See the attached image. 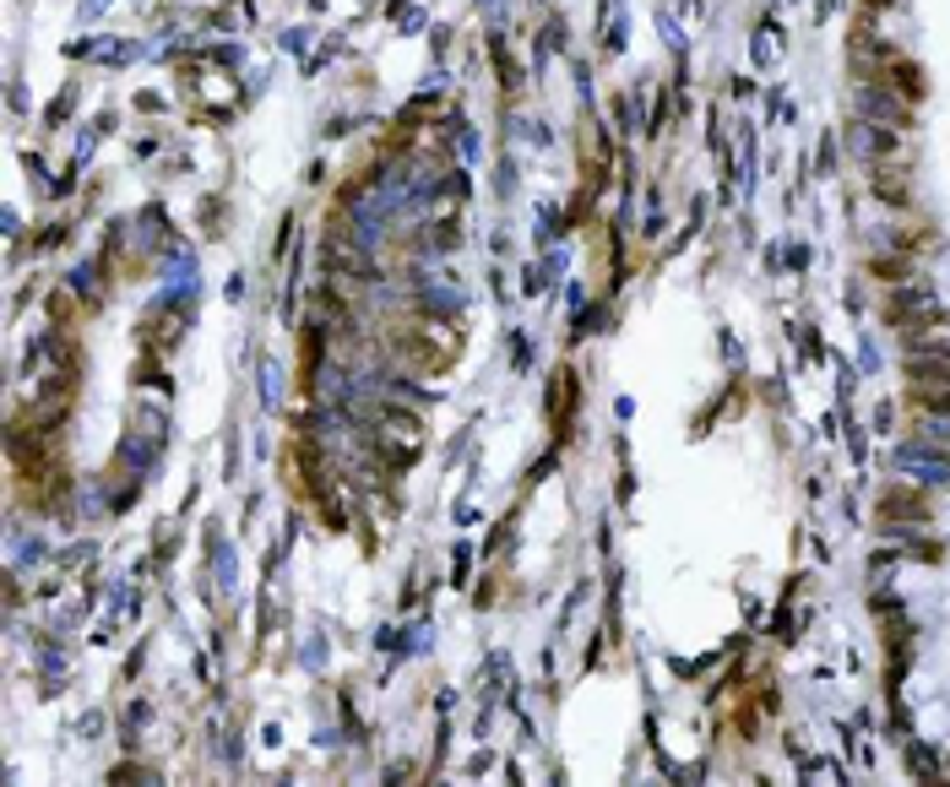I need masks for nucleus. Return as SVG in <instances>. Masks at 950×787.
<instances>
[{
    "label": "nucleus",
    "mask_w": 950,
    "mask_h": 787,
    "mask_svg": "<svg viewBox=\"0 0 950 787\" xmlns=\"http://www.w3.org/2000/svg\"><path fill=\"white\" fill-rule=\"evenodd\" d=\"M853 115L869 120V126H886V131H896V137L913 131V104L896 98L886 82H858V87H853Z\"/></svg>",
    "instance_id": "obj_1"
},
{
    "label": "nucleus",
    "mask_w": 950,
    "mask_h": 787,
    "mask_svg": "<svg viewBox=\"0 0 950 787\" xmlns=\"http://www.w3.org/2000/svg\"><path fill=\"white\" fill-rule=\"evenodd\" d=\"M891 60H896V49L869 27V16L853 22V38H847V66H853V77H858V82H880Z\"/></svg>",
    "instance_id": "obj_2"
},
{
    "label": "nucleus",
    "mask_w": 950,
    "mask_h": 787,
    "mask_svg": "<svg viewBox=\"0 0 950 787\" xmlns=\"http://www.w3.org/2000/svg\"><path fill=\"white\" fill-rule=\"evenodd\" d=\"M27 375L33 380H55V375H77V353H71V337L60 326L38 331L27 342Z\"/></svg>",
    "instance_id": "obj_3"
},
{
    "label": "nucleus",
    "mask_w": 950,
    "mask_h": 787,
    "mask_svg": "<svg viewBox=\"0 0 950 787\" xmlns=\"http://www.w3.org/2000/svg\"><path fill=\"white\" fill-rule=\"evenodd\" d=\"M886 320L896 326V331H918V326H946V305L929 294V289H896L891 299H886Z\"/></svg>",
    "instance_id": "obj_4"
},
{
    "label": "nucleus",
    "mask_w": 950,
    "mask_h": 787,
    "mask_svg": "<svg viewBox=\"0 0 950 787\" xmlns=\"http://www.w3.org/2000/svg\"><path fill=\"white\" fill-rule=\"evenodd\" d=\"M875 521H880V532H891V538H918V532L929 527V505H924L918 494H907V489H891V494L880 500Z\"/></svg>",
    "instance_id": "obj_5"
},
{
    "label": "nucleus",
    "mask_w": 950,
    "mask_h": 787,
    "mask_svg": "<svg viewBox=\"0 0 950 787\" xmlns=\"http://www.w3.org/2000/svg\"><path fill=\"white\" fill-rule=\"evenodd\" d=\"M847 153L858 157V163H886V157L902 153V137H896V131H886V126H869V120H858V115H853V126H847Z\"/></svg>",
    "instance_id": "obj_6"
},
{
    "label": "nucleus",
    "mask_w": 950,
    "mask_h": 787,
    "mask_svg": "<svg viewBox=\"0 0 950 787\" xmlns=\"http://www.w3.org/2000/svg\"><path fill=\"white\" fill-rule=\"evenodd\" d=\"M896 468L907 472V478H918V483H950V457L935 451V446H924V441L896 446Z\"/></svg>",
    "instance_id": "obj_7"
},
{
    "label": "nucleus",
    "mask_w": 950,
    "mask_h": 787,
    "mask_svg": "<svg viewBox=\"0 0 950 787\" xmlns=\"http://www.w3.org/2000/svg\"><path fill=\"white\" fill-rule=\"evenodd\" d=\"M869 190H875L880 201H891V207H907L913 179H907V168H902L896 157H886V163H869Z\"/></svg>",
    "instance_id": "obj_8"
},
{
    "label": "nucleus",
    "mask_w": 950,
    "mask_h": 787,
    "mask_svg": "<svg viewBox=\"0 0 950 787\" xmlns=\"http://www.w3.org/2000/svg\"><path fill=\"white\" fill-rule=\"evenodd\" d=\"M880 82H886V87H891L896 98H907V104L929 98V82H924V71H918L913 60H902V55H896V60L886 66V77H880Z\"/></svg>",
    "instance_id": "obj_9"
},
{
    "label": "nucleus",
    "mask_w": 950,
    "mask_h": 787,
    "mask_svg": "<svg viewBox=\"0 0 950 787\" xmlns=\"http://www.w3.org/2000/svg\"><path fill=\"white\" fill-rule=\"evenodd\" d=\"M104 267H109V261H82V267H71V278H66V289H71V294H82V305H87V310H98V305H104Z\"/></svg>",
    "instance_id": "obj_10"
},
{
    "label": "nucleus",
    "mask_w": 950,
    "mask_h": 787,
    "mask_svg": "<svg viewBox=\"0 0 950 787\" xmlns=\"http://www.w3.org/2000/svg\"><path fill=\"white\" fill-rule=\"evenodd\" d=\"M913 435H918L924 446H935V451H946V457H950V419H946V413L913 408Z\"/></svg>",
    "instance_id": "obj_11"
},
{
    "label": "nucleus",
    "mask_w": 950,
    "mask_h": 787,
    "mask_svg": "<svg viewBox=\"0 0 950 787\" xmlns=\"http://www.w3.org/2000/svg\"><path fill=\"white\" fill-rule=\"evenodd\" d=\"M869 272L875 278H886V283H913V256H880V261H869Z\"/></svg>",
    "instance_id": "obj_12"
},
{
    "label": "nucleus",
    "mask_w": 950,
    "mask_h": 787,
    "mask_svg": "<svg viewBox=\"0 0 950 787\" xmlns=\"http://www.w3.org/2000/svg\"><path fill=\"white\" fill-rule=\"evenodd\" d=\"M137 430H142V435H148V441H168V419H163L159 408H137Z\"/></svg>",
    "instance_id": "obj_13"
},
{
    "label": "nucleus",
    "mask_w": 950,
    "mask_h": 787,
    "mask_svg": "<svg viewBox=\"0 0 950 787\" xmlns=\"http://www.w3.org/2000/svg\"><path fill=\"white\" fill-rule=\"evenodd\" d=\"M907 755H913V772H918L924 783H935V777H940V766H935V755H929V750H918V744H913Z\"/></svg>",
    "instance_id": "obj_14"
},
{
    "label": "nucleus",
    "mask_w": 950,
    "mask_h": 787,
    "mask_svg": "<svg viewBox=\"0 0 950 787\" xmlns=\"http://www.w3.org/2000/svg\"><path fill=\"white\" fill-rule=\"evenodd\" d=\"M511 364H516V369H527V364H532V342H527L521 331L511 337Z\"/></svg>",
    "instance_id": "obj_15"
},
{
    "label": "nucleus",
    "mask_w": 950,
    "mask_h": 787,
    "mask_svg": "<svg viewBox=\"0 0 950 787\" xmlns=\"http://www.w3.org/2000/svg\"><path fill=\"white\" fill-rule=\"evenodd\" d=\"M71 315V289H55L49 294V320H66Z\"/></svg>",
    "instance_id": "obj_16"
},
{
    "label": "nucleus",
    "mask_w": 950,
    "mask_h": 787,
    "mask_svg": "<svg viewBox=\"0 0 950 787\" xmlns=\"http://www.w3.org/2000/svg\"><path fill=\"white\" fill-rule=\"evenodd\" d=\"M305 44H310V33H305V27H294V33H283V49H289V55H300Z\"/></svg>",
    "instance_id": "obj_17"
},
{
    "label": "nucleus",
    "mask_w": 950,
    "mask_h": 787,
    "mask_svg": "<svg viewBox=\"0 0 950 787\" xmlns=\"http://www.w3.org/2000/svg\"><path fill=\"white\" fill-rule=\"evenodd\" d=\"M109 11V0H82V22H93V16H104Z\"/></svg>",
    "instance_id": "obj_18"
}]
</instances>
